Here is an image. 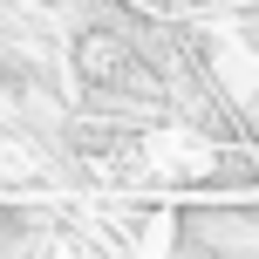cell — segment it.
<instances>
[{
  "label": "cell",
  "instance_id": "1",
  "mask_svg": "<svg viewBox=\"0 0 259 259\" xmlns=\"http://www.w3.org/2000/svg\"><path fill=\"white\" fill-rule=\"evenodd\" d=\"M82 68L96 75V89H137V82H143V62L123 48L116 34H96V41H82Z\"/></svg>",
  "mask_w": 259,
  "mask_h": 259
}]
</instances>
